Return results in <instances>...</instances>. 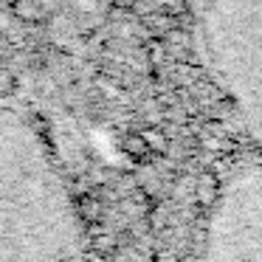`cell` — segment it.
<instances>
[{"label": "cell", "mask_w": 262, "mask_h": 262, "mask_svg": "<svg viewBox=\"0 0 262 262\" xmlns=\"http://www.w3.org/2000/svg\"><path fill=\"white\" fill-rule=\"evenodd\" d=\"M85 226L46 130L0 96V262H79Z\"/></svg>", "instance_id": "obj_1"}, {"label": "cell", "mask_w": 262, "mask_h": 262, "mask_svg": "<svg viewBox=\"0 0 262 262\" xmlns=\"http://www.w3.org/2000/svg\"><path fill=\"white\" fill-rule=\"evenodd\" d=\"M189 31L226 121L262 152V0H194Z\"/></svg>", "instance_id": "obj_2"}, {"label": "cell", "mask_w": 262, "mask_h": 262, "mask_svg": "<svg viewBox=\"0 0 262 262\" xmlns=\"http://www.w3.org/2000/svg\"><path fill=\"white\" fill-rule=\"evenodd\" d=\"M198 262H262V152L231 166L214 186Z\"/></svg>", "instance_id": "obj_3"}]
</instances>
